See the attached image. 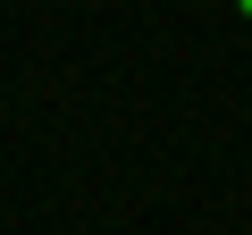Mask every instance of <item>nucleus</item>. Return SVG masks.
Returning <instances> with one entry per match:
<instances>
[{"mask_svg":"<svg viewBox=\"0 0 252 235\" xmlns=\"http://www.w3.org/2000/svg\"><path fill=\"white\" fill-rule=\"evenodd\" d=\"M235 9H244V17H252V0H235Z\"/></svg>","mask_w":252,"mask_h":235,"instance_id":"obj_1","label":"nucleus"}]
</instances>
